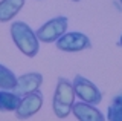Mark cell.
Here are the masks:
<instances>
[{"mask_svg": "<svg viewBox=\"0 0 122 121\" xmlns=\"http://www.w3.org/2000/svg\"><path fill=\"white\" fill-rule=\"evenodd\" d=\"M15 83H17V77L14 75V72L6 66L0 65V89L12 90Z\"/></svg>", "mask_w": 122, "mask_h": 121, "instance_id": "11", "label": "cell"}, {"mask_svg": "<svg viewBox=\"0 0 122 121\" xmlns=\"http://www.w3.org/2000/svg\"><path fill=\"white\" fill-rule=\"evenodd\" d=\"M43 106V94L40 90H35V92H30L28 95H23L20 98V103H18V107L15 109V115L20 120H26L30 118L32 115L41 109Z\"/></svg>", "mask_w": 122, "mask_h": 121, "instance_id": "6", "label": "cell"}, {"mask_svg": "<svg viewBox=\"0 0 122 121\" xmlns=\"http://www.w3.org/2000/svg\"><path fill=\"white\" fill-rule=\"evenodd\" d=\"M72 112L79 121H102L104 120V115L95 107V104L86 103V101L73 103Z\"/></svg>", "mask_w": 122, "mask_h": 121, "instance_id": "8", "label": "cell"}, {"mask_svg": "<svg viewBox=\"0 0 122 121\" xmlns=\"http://www.w3.org/2000/svg\"><path fill=\"white\" fill-rule=\"evenodd\" d=\"M66 31H67V17L60 16L46 22L35 34H37V38L43 41V43H53L63 34H66Z\"/></svg>", "mask_w": 122, "mask_h": 121, "instance_id": "3", "label": "cell"}, {"mask_svg": "<svg viewBox=\"0 0 122 121\" xmlns=\"http://www.w3.org/2000/svg\"><path fill=\"white\" fill-rule=\"evenodd\" d=\"M73 2H79V0H73Z\"/></svg>", "mask_w": 122, "mask_h": 121, "instance_id": "14", "label": "cell"}, {"mask_svg": "<svg viewBox=\"0 0 122 121\" xmlns=\"http://www.w3.org/2000/svg\"><path fill=\"white\" fill-rule=\"evenodd\" d=\"M41 83H43V75L38 74V72H29V74H25V75L17 78V83H15L12 90L17 95L23 97V95H28L30 92L38 90Z\"/></svg>", "mask_w": 122, "mask_h": 121, "instance_id": "7", "label": "cell"}, {"mask_svg": "<svg viewBox=\"0 0 122 121\" xmlns=\"http://www.w3.org/2000/svg\"><path fill=\"white\" fill-rule=\"evenodd\" d=\"M119 2H121V3H122V0H119Z\"/></svg>", "mask_w": 122, "mask_h": 121, "instance_id": "15", "label": "cell"}, {"mask_svg": "<svg viewBox=\"0 0 122 121\" xmlns=\"http://www.w3.org/2000/svg\"><path fill=\"white\" fill-rule=\"evenodd\" d=\"M119 43H121V46H122V35H121V40H119Z\"/></svg>", "mask_w": 122, "mask_h": 121, "instance_id": "13", "label": "cell"}, {"mask_svg": "<svg viewBox=\"0 0 122 121\" xmlns=\"http://www.w3.org/2000/svg\"><path fill=\"white\" fill-rule=\"evenodd\" d=\"M72 84H73V89H75V95L81 101H86V103H90V104H99L101 103V100H102L101 90L90 80H87L86 77L76 75Z\"/></svg>", "mask_w": 122, "mask_h": 121, "instance_id": "4", "label": "cell"}, {"mask_svg": "<svg viewBox=\"0 0 122 121\" xmlns=\"http://www.w3.org/2000/svg\"><path fill=\"white\" fill-rule=\"evenodd\" d=\"M20 95L14 92V90L8 89H0V110L2 112H15L20 103Z\"/></svg>", "mask_w": 122, "mask_h": 121, "instance_id": "10", "label": "cell"}, {"mask_svg": "<svg viewBox=\"0 0 122 121\" xmlns=\"http://www.w3.org/2000/svg\"><path fill=\"white\" fill-rule=\"evenodd\" d=\"M11 37L17 48L26 57H35L40 51V40L37 34L30 29V26L25 22H12L11 25Z\"/></svg>", "mask_w": 122, "mask_h": 121, "instance_id": "1", "label": "cell"}, {"mask_svg": "<svg viewBox=\"0 0 122 121\" xmlns=\"http://www.w3.org/2000/svg\"><path fill=\"white\" fill-rule=\"evenodd\" d=\"M26 0H0V23L12 20L25 6Z\"/></svg>", "mask_w": 122, "mask_h": 121, "instance_id": "9", "label": "cell"}, {"mask_svg": "<svg viewBox=\"0 0 122 121\" xmlns=\"http://www.w3.org/2000/svg\"><path fill=\"white\" fill-rule=\"evenodd\" d=\"M75 89L69 80L66 78H58L55 88V94H53V101L52 107L53 112L58 118H66L72 113V106L75 103Z\"/></svg>", "mask_w": 122, "mask_h": 121, "instance_id": "2", "label": "cell"}, {"mask_svg": "<svg viewBox=\"0 0 122 121\" xmlns=\"http://www.w3.org/2000/svg\"><path fill=\"white\" fill-rule=\"evenodd\" d=\"M107 118L110 121H122V95L114 97L112 106L108 107Z\"/></svg>", "mask_w": 122, "mask_h": 121, "instance_id": "12", "label": "cell"}, {"mask_svg": "<svg viewBox=\"0 0 122 121\" xmlns=\"http://www.w3.org/2000/svg\"><path fill=\"white\" fill-rule=\"evenodd\" d=\"M56 48L64 52H79L90 49V38L82 32H66L55 41Z\"/></svg>", "mask_w": 122, "mask_h": 121, "instance_id": "5", "label": "cell"}]
</instances>
